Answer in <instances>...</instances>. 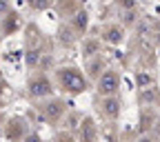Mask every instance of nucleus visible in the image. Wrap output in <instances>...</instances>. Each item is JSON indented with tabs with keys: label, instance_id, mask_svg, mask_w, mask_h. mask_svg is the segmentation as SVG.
I'll return each mask as SVG.
<instances>
[{
	"label": "nucleus",
	"instance_id": "obj_1",
	"mask_svg": "<svg viewBox=\"0 0 160 142\" xmlns=\"http://www.w3.org/2000/svg\"><path fill=\"white\" fill-rule=\"evenodd\" d=\"M118 87H120V80H118V76H116L113 71L102 73V78L98 80V91L102 93V95H111V93H116Z\"/></svg>",
	"mask_w": 160,
	"mask_h": 142
},
{
	"label": "nucleus",
	"instance_id": "obj_2",
	"mask_svg": "<svg viewBox=\"0 0 160 142\" xmlns=\"http://www.w3.org/2000/svg\"><path fill=\"white\" fill-rule=\"evenodd\" d=\"M67 73H62V82L69 85L71 91H82V78L76 73V69H65Z\"/></svg>",
	"mask_w": 160,
	"mask_h": 142
},
{
	"label": "nucleus",
	"instance_id": "obj_3",
	"mask_svg": "<svg viewBox=\"0 0 160 142\" xmlns=\"http://www.w3.org/2000/svg\"><path fill=\"white\" fill-rule=\"evenodd\" d=\"M45 93H49V85L45 82V80L31 85V95H45Z\"/></svg>",
	"mask_w": 160,
	"mask_h": 142
},
{
	"label": "nucleus",
	"instance_id": "obj_4",
	"mask_svg": "<svg viewBox=\"0 0 160 142\" xmlns=\"http://www.w3.org/2000/svg\"><path fill=\"white\" fill-rule=\"evenodd\" d=\"M116 107H118L116 100H107V109H105V111H107V115L116 118V115H118V109H116Z\"/></svg>",
	"mask_w": 160,
	"mask_h": 142
}]
</instances>
